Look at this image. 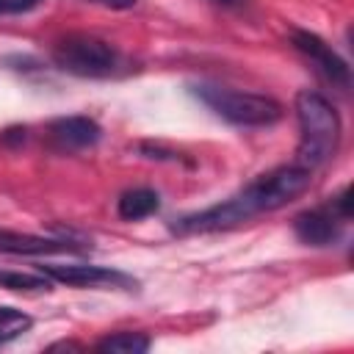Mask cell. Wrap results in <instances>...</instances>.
<instances>
[{"mask_svg": "<svg viewBox=\"0 0 354 354\" xmlns=\"http://www.w3.org/2000/svg\"><path fill=\"white\" fill-rule=\"evenodd\" d=\"M86 246H75L64 238H41L14 230H0V252L3 254H58V252H83Z\"/></svg>", "mask_w": 354, "mask_h": 354, "instance_id": "cell-9", "label": "cell"}, {"mask_svg": "<svg viewBox=\"0 0 354 354\" xmlns=\"http://www.w3.org/2000/svg\"><path fill=\"white\" fill-rule=\"evenodd\" d=\"M296 119L301 130L296 163L310 171L329 163L340 144V116L332 102L324 94L304 88L296 94Z\"/></svg>", "mask_w": 354, "mask_h": 354, "instance_id": "cell-2", "label": "cell"}, {"mask_svg": "<svg viewBox=\"0 0 354 354\" xmlns=\"http://www.w3.org/2000/svg\"><path fill=\"white\" fill-rule=\"evenodd\" d=\"M149 343L152 340L144 332H113V335H105L94 348L108 354H144L149 351Z\"/></svg>", "mask_w": 354, "mask_h": 354, "instance_id": "cell-11", "label": "cell"}, {"mask_svg": "<svg viewBox=\"0 0 354 354\" xmlns=\"http://www.w3.org/2000/svg\"><path fill=\"white\" fill-rule=\"evenodd\" d=\"M158 207H160V196L152 188H130L119 196V205H116L119 218L124 221H141L152 216Z\"/></svg>", "mask_w": 354, "mask_h": 354, "instance_id": "cell-10", "label": "cell"}, {"mask_svg": "<svg viewBox=\"0 0 354 354\" xmlns=\"http://www.w3.org/2000/svg\"><path fill=\"white\" fill-rule=\"evenodd\" d=\"M53 61L61 72L77 77H108L119 66V53L88 33H69L53 47Z\"/></svg>", "mask_w": 354, "mask_h": 354, "instance_id": "cell-4", "label": "cell"}, {"mask_svg": "<svg viewBox=\"0 0 354 354\" xmlns=\"http://www.w3.org/2000/svg\"><path fill=\"white\" fill-rule=\"evenodd\" d=\"M313 171L299 166V163H288V166H277L260 177H254L241 194L230 196L221 205L205 207L199 213L183 216L171 230L180 235H191V232H216V230H232L260 213H271L285 207L288 202H293L296 196H301L310 188Z\"/></svg>", "mask_w": 354, "mask_h": 354, "instance_id": "cell-1", "label": "cell"}, {"mask_svg": "<svg viewBox=\"0 0 354 354\" xmlns=\"http://www.w3.org/2000/svg\"><path fill=\"white\" fill-rule=\"evenodd\" d=\"M33 326V318L25 315L22 310H14V307H3L0 304V343H8L19 335H25L28 329Z\"/></svg>", "mask_w": 354, "mask_h": 354, "instance_id": "cell-13", "label": "cell"}, {"mask_svg": "<svg viewBox=\"0 0 354 354\" xmlns=\"http://www.w3.org/2000/svg\"><path fill=\"white\" fill-rule=\"evenodd\" d=\"M194 94L221 119L238 124V127H271L282 119V105L274 97L252 94V91H235L216 83H196Z\"/></svg>", "mask_w": 354, "mask_h": 354, "instance_id": "cell-3", "label": "cell"}, {"mask_svg": "<svg viewBox=\"0 0 354 354\" xmlns=\"http://www.w3.org/2000/svg\"><path fill=\"white\" fill-rule=\"evenodd\" d=\"M0 288L17 290V293H47L53 290V279L41 274H25V271H0Z\"/></svg>", "mask_w": 354, "mask_h": 354, "instance_id": "cell-12", "label": "cell"}, {"mask_svg": "<svg viewBox=\"0 0 354 354\" xmlns=\"http://www.w3.org/2000/svg\"><path fill=\"white\" fill-rule=\"evenodd\" d=\"M343 218L335 213V207L326 202L321 207H313V210H304L293 218V232L301 243L307 246H329L340 238L343 232Z\"/></svg>", "mask_w": 354, "mask_h": 354, "instance_id": "cell-7", "label": "cell"}, {"mask_svg": "<svg viewBox=\"0 0 354 354\" xmlns=\"http://www.w3.org/2000/svg\"><path fill=\"white\" fill-rule=\"evenodd\" d=\"M58 348H64V351H80V346H77V343H66V340H61V343H53V346H50V351H58Z\"/></svg>", "mask_w": 354, "mask_h": 354, "instance_id": "cell-16", "label": "cell"}, {"mask_svg": "<svg viewBox=\"0 0 354 354\" xmlns=\"http://www.w3.org/2000/svg\"><path fill=\"white\" fill-rule=\"evenodd\" d=\"M290 41H293V47H296L301 55H307V58L313 61V66H315L332 86L348 88V83H351L348 64H346L321 36H315V33H310V30H293Z\"/></svg>", "mask_w": 354, "mask_h": 354, "instance_id": "cell-6", "label": "cell"}, {"mask_svg": "<svg viewBox=\"0 0 354 354\" xmlns=\"http://www.w3.org/2000/svg\"><path fill=\"white\" fill-rule=\"evenodd\" d=\"M41 6V0H0V17L3 14H25Z\"/></svg>", "mask_w": 354, "mask_h": 354, "instance_id": "cell-14", "label": "cell"}, {"mask_svg": "<svg viewBox=\"0 0 354 354\" xmlns=\"http://www.w3.org/2000/svg\"><path fill=\"white\" fill-rule=\"evenodd\" d=\"M91 3H100V6H108V8H116V11H124V8H133L138 0H91Z\"/></svg>", "mask_w": 354, "mask_h": 354, "instance_id": "cell-15", "label": "cell"}, {"mask_svg": "<svg viewBox=\"0 0 354 354\" xmlns=\"http://www.w3.org/2000/svg\"><path fill=\"white\" fill-rule=\"evenodd\" d=\"M41 271L61 282V285H69V288H124V290H133L136 288V279L127 277L124 271H116V268H105V266H86V263H75V266H41Z\"/></svg>", "mask_w": 354, "mask_h": 354, "instance_id": "cell-5", "label": "cell"}, {"mask_svg": "<svg viewBox=\"0 0 354 354\" xmlns=\"http://www.w3.org/2000/svg\"><path fill=\"white\" fill-rule=\"evenodd\" d=\"M50 144L61 152H72V149H86L94 147L102 136L100 124L88 116H61L55 122H50L47 127Z\"/></svg>", "mask_w": 354, "mask_h": 354, "instance_id": "cell-8", "label": "cell"}, {"mask_svg": "<svg viewBox=\"0 0 354 354\" xmlns=\"http://www.w3.org/2000/svg\"><path fill=\"white\" fill-rule=\"evenodd\" d=\"M221 3H235V0H221Z\"/></svg>", "mask_w": 354, "mask_h": 354, "instance_id": "cell-17", "label": "cell"}]
</instances>
